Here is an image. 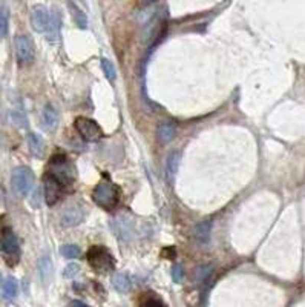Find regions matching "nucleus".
Instances as JSON below:
<instances>
[{
    "instance_id": "f257e3e1",
    "label": "nucleus",
    "mask_w": 305,
    "mask_h": 307,
    "mask_svg": "<svg viewBox=\"0 0 305 307\" xmlns=\"http://www.w3.org/2000/svg\"><path fill=\"white\" fill-rule=\"evenodd\" d=\"M92 198L100 207H103L106 210H114L120 201V192H118L117 186L105 174L103 180L95 186V189L92 192Z\"/></svg>"
},
{
    "instance_id": "f03ea898",
    "label": "nucleus",
    "mask_w": 305,
    "mask_h": 307,
    "mask_svg": "<svg viewBox=\"0 0 305 307\" xmlns=\"http://www.w3.org/2000/svg\"><path fill=\"white\" fill-rule=\"evenodd\" d=\"M48 168H49L48 172L54 175L56 178H59L65 186L71 184L75 178V168L65 154H56L49 160Z\"/></svg>"
},
{
    "instance_id": "7ed1b4c3",
    "label": "nucleus",
    "mask_w": 305,
    "mask_h": 307,
    "mask_svg": "<svg viewBox=\"0 0 305 307\" xmlns=\"http://www.w3.org/2000/svg\"><path fill=\"white\" fill-rule=\"evenodd\" d=\"M88 263L97 273H108L114 270V256L101 246H92L88 250Z\"/></svg>"
},
{
    "instance_id": "20e7f679",
    "label": "nucleus",
    "mask_w": 305,
    "mask_h": 307,
    "mask_svg": "<svg viewBox=\"0 0 305 307\" xmlns=\"http://www.w3.org/2000/svg\"><path fill=\"white\" fill-rule=\"evenodd\" d=\"M11 184L17 195L27 197L34 187V172L27 166H19L13 171Z\"/></svg>"
},
{
    "instance_id": "39448f33",
    "label": "nucleus",
    "mask_w": 305,
    "mask_h": 307,
    "mask_svg": "<svg viewBox=\"0 0 305 307\" xmlns=\"http://www.w3.org/2000/svg\"><path fill=\"white\" fill-rule=\"evenodd\" d=\"M0 250H2L4 256L10 261V264H16L20 256V247L16 233L13 229L5 227L0 232Z\"/></svg>"
},
{
    "instance_id": "423d86ee",
    "label": "nucleus",
    "mask_w": 305,
    "mask_h": 307,
    "mask_svg": "<svg viewBox=\"0 0 305 307\" xmlns=\"http://www.w3.org/2000/svg\"><path fill=\"white\" fill-rule=\"evenodd\" d=\"M65 184L56 178L54 175H51L49 172H46L43 175V191H45V200L49 206L56 204L65 194Z\"/></svg>"
},
{
    "instance_id": "0eeeda50",
    "label": "nucleus",
    "mask_w": 305,
    "mask_h": 307,
    "mask_svg": "<svg viewBox=\"0 0 305 307\" xmlns=\"http://www.w3.org/2000/svg\"><path fill=\"white\" fill-rule=\"evenodd\" d=\"M75 129L79 131V134L86 140V141H98L103 137V131L100 128V125L91 119L86 117H79L74 123Z\"/></svg>"
},
{
    "instance_id": "6e6552de",
    "label": "nucleus",
    "mask_w": 305,
    "mask_h": 307,
    "mask_svg": "<svg viewBox=\"0 0 305 307\" xmlns=\"http://www.w3.org/2000/svg\"><path fill=\"white\" fill-rule=\"evenodd\" d=\"M31 25L37 33H48L51 28V14L43 5H36L31 11Z\"/></svg>"
},
{
    "instance_id": "1a4fd4ad",
    "label": "nucleus",
    "mask_w": 305,
    "mask_h": 307,
    "mask_svg": "<svg viewBox=\"0 0 305 307\" xmlns=\"http://www.w3.org/2000/svg\"><path fill=\"white\" fill-rule=\"evenodd\" d=\"M16 56L20 63H30L34 59V46L27 36H17L14 40Z\"/></svg>"
},
{
    "instance_id": "9d476101",
    "label": "nucleus",
    "mask_w": 305,
    "mask_h": 307,
    "mask_svg": "<svg viewBox=\"0 0 305 307\" xmlns=\"http://www.w3.org/2000/svg\"><path fill=\"white\" fill-rule=\"evenodd\" d=\"M83 218H85V210H83L80 206H72V207H69V209L63 214V217H62V224H63L65 227L77 226L80 221H83Z\"/></svg>"
},
{
    "instance_id": "9b49d317",
    "label": "nucleus",
    "mask_w": 305,
    "mask_h": 307,
    "mask_svg": "<svg viewBox=\"0 0 305 307\" xmlns=\"http://www.w3.org/2000/svg\"><path fill=\"white\" fill-rule=\"evenodd\" d=\"M68 10L72 16V20L75 22V25L80 28V30H86L88 28V17L86 14L72 2V0H68Z\"/></svg>"
},
{
    "instance_id": "f8f14e48",
    "label": "nucleus",
    "mask_w": 305,
    "mask_h": 307,
    "mask_svg": "<svg viewBox=\"0 0 305 307\" xmlns=\"http://www.w3.org/2000/svg\"><path fill=\"white\" fill-rule=\"evenodd\" d=\"M28 146H30V151L34 157L40 158L43 157L45 154V140L39 135V134H30L28 135Z\"/></svg>"
},
{
    "instance_id": "ddd939ff",
    "label": "nucleus",
    "mask_w": 305,
    "mask_h": 307,
    "mask_svg": "<svg viewBox=\"0 0 305 307\" xmlns=\"http://www.w3.org/2000/svg\"><path fill=\"white\" fill-rule=\"evenodd\" d=\"M42 125L48 131H53L57 125V112L51 105H46L42 111Z\"/></svg>"
},
{
    "instance_id": "4468645a",
    "label": "nucleus",
    "mask_w": 305,
    "mask_h": 307,
    "mask_svg": "<svg viewBox=\"0 0 305 307\" xmlns=\"http://www.w3.org/2000/svg\"><path fill=\"white\" fill-rule=\"evenodd\" d=\"M39 270H40L43 282H49V279L53 276V263H51V258L48 255H45V256L40 258V261H39Z\"/></svg>"
},
{
    "instance_id": "2eb2a0df",
    "label": "nucleus",
    "mask_w": 305,
    "mask_h": 307,
    "mask_svg": "<svg viewBox=\"0 0 305 307\" xmlns=\"http://www.w3.org/2000/svg\"><path fill=\"white\" fill-rule=\"evenodd\" d=\"M112 284H114V287L118 290V292H128L129 289H131V279H129V276L128 275H124V273H115L114 276H112Z\"/></svg>"
},
{
    "instance_id": "dca6fc26",
    "label": "nucleus",
    "mask_w": 305,
    "mask_h": 307,
    "mask_svg": "<svg viewBox=\"0 0 305 307\" xmlns=\"http://www.w3.org/2000/svg\"><path fill=\"white\" fill-rule=\"evenodd\" d=\"M17 292H19V284L17 281L13 278V276H8L4 282V296L7 299H13L17 296Z\"/></svg>"
},
{
    "instance_id": "f3484780",
    "label": "nucleus",
    "mask_w": 305,
    "mask_h": 307,
    "mask_svg": "<svg viewBox=\"0 0 305 307\" xmlns=\"http://www.w3.org/2000/svg\"><path fill=\"white\" fill-rule=\"evenodd\" d=\"M210 227H212L210 221H202V223H199V224L196 226V229H195V235H196V238H198L201 243H207V241H209V237H210Z\"/></svg>"
},
{
    "instance_id": "a211bd4d",
    "label": "nucleus",
    "mask_w": 305,
    "mask_h": 307,
    "mask_svg": "<svg viewBox=\"0 0 305 307\" xmlns=\"http://www.w3.org/2000/svg\"><path fill=\"white\" fill-rule=\"evenodd\" d=\"M178 164H180V154L176 151H173L169 157H167V164H166V169H167V175L170 178L175 177L176 171H178Z\"/></svg>"
},
{
    "instance_id": "6ab92c4d",
    "label": "nucleus",
    "mask_w": 305,
    "mask_h": 307,
    "mask_svg": "<svg viewBox=\"0 0 305 307\" xmlns=\"http://www.w3.org/2000/svg\"><path fill=\"white\" fill-rule=\"evenodd\" d=\"M175 129L170 123H164L158 128V137L161 138V141H170L173 138Z\"/></svg>"
},
{
    "instance_id": "aec40b11",
    "label": "nucleus",
    "mask_w": 305,
    "mask_h": 307,
    "mask_svg": "<svg viewBox=\"0 0 305 307\" xmlns=\"http://www.w3.org/2000/svg\"><path fill=\"white\" fill-rule=\"evenodd\" d=\"M60 252H62V255L66 256V258H79V256L82 255L80 247L75 246V244H65V246H62Z\"/></svg>"
},
{
    "instance_id": "412c9836",
    "label": "nucleus",
    "mask_w": 305,
    "mask_h": 307,
    "mask_svg": "<svg viewBox=\"0 0 305 307\" xmlns=\"http://www.w3.org/2000/svg\"><path fill=\"white\" fill-rule=\"evenodd\" d=\"M8 10L0 8V39L7 37L8 34Z\"/></svg>"
},
{
    "instance_id": "4be33fe9",
    "label": "nucleus",
    "mask_w": 305,
    "mask_h": 307,
    "mask_svg": "<svg viewBox=\"0 0 305 307\" xmlns=\"http://www.w3.org/2000/svg\"><path fill=\"white\" fill-rule=\"evenodd\" d=\"M101 69H103L105 76H106V77H108L111 82L115 79L117 73H115V66L112 65V62H111V60H108V59H103V60H101Z\"/></svg>"
},
{
    "instance_id": "5701e85b",
    "label": "nucleus",
    "mask_w": 305,
    "mask_h": 307,
    "mask_svg": "<svg viewBox=\"0 0 305 307\" xmlns=\"http://www.w3.org/2000/svg\"><path fill=\"white\" fill-rule=\"evenodd\" d=\"M210 272H212L210 266H201V267H198V270H196V282L202 284L210 276Z\"/></svg>"
},
{
    "instance_id": "b1692460",
    "label": "nucleus",
    "mask_w": 305,
    "mask_h": 307,
    "mask_svg": "<svg viewBox=\"0 0 305 307\" xmlns=\"http://www.w3.org/2000/svg\"><path fill=\"white\" fill-rule=\"evenodd\" d=\"M80 272V267H79V264H74V263H71L69 266H66L65 267V270H63V276L65 278H74L77 273Z\"/></svg>"
},
{
    "instance_id": "393cba45",
    "label": "nucleus",
    "mask_w": 305,
    "mask_h": 307,
    "mask_svg": "<svg viewBox=\"0 0 305 307\" xmlns=\"http://www.w3.org/2000/svg\"><path fill=\"white\" fill-rule=\"evenodd\" d=\"M183 267L180 266V264H175L173 267H172V278H173V281L175 282H181L183 281Z\"/></svg>"
},
{
    "instance_id": "a878e982",
    "label": "nucleus",
    "mask_w": 305,
    "mask_h": 307,
    "mask_svg": "<svg viewBox=\"0 0 305 307\" xmlns=\"http://www.w3.org/2000/svg\"><path fill=\"white\" fill-rule=\"evenodd\" d=\"M141 307H166L160 299H157V298H150V299H146L143 304H141Z\"/></svg>"
},
{
    "instance_id": "bb28decb",
    "label": "nucleus",
    "mask_w": 305,
    "mask_h": 307,
    "mask_svg": "<svg viewBox=\"0 0 305 307\" xmlns=\"http://www.w3.org/2000/svg\"><path fill=\"white\" fill-rule=\"evenodd\" d=\"M31 206H34V207L40 206V191L39 189H34V197L31 195Z\"/></svg>"
},
{
    "instance_id": "cd10ccee",
    "label": "nucleus",
    "mask_w": 305,
    "mask_h": 307,
    "mask_svg": "<svg viewBox=\"0 0 305 307\" xmlns=\"http://www.w3.org/2000/svg\"><path fill=\"white\" fill-rule=\"evenodd\" d=\"M72 307H88V305H86V304H83V302L74 301V302H72Z\"/></svg>"
},
{
    "instance_id": "c85d7f7f",
    "label": "nucleus",
    "mask_w": 305,
    "mask_h": 307,
    "mask_svg": "<svg viewBox=\"0 0 305 307\" xmlns=\"http://www.w3.org/2000/svg\"><path fill=\"white\" fill-rule=\"evenodd\" d=\"M0 282H2V275H0Z\"/></svg>"
}]
</instances>
